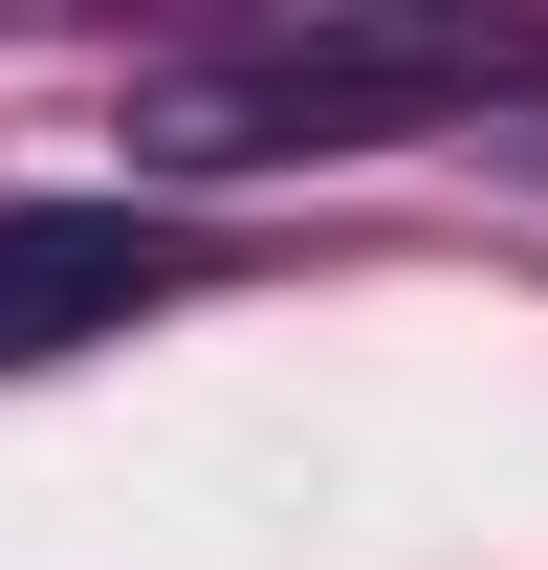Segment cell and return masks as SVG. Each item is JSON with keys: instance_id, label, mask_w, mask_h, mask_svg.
<instances>
[{"instance_id": "6da1fadb", "label": "cell", "mask_w": 548, "mask_h": 570, "mask_svg": "<svg viewBox=\"0 0 548 570\" xmlns=\"http://www.w3.org/2000/svg\"><path fill=\"white\" fill-rule=\"evenodd\" d=\"M461 110H548V22H482V0L264 22V45H176V67H133V176H307V154L461 132Z\"/></svg>"}, {"instance_id": "7a4b0ae2", "label": "cell", "mask_w": 548, "mask_h": 570, "mask_svg": "<svg viewBox=\"0 0 548 570\" xmlns=\"http://www.w3.org/2000/svg\"><path fill=\"white\" fill-rule=\"evenodd\" d=\"M198 285H219V242L154 198H0V373H67L154 307H198Z\"/></svg>"}]
</instances>
